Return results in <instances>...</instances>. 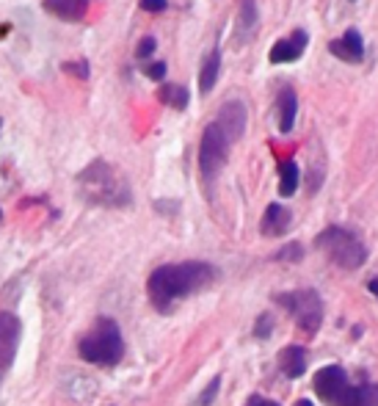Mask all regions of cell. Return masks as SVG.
<instances>
[{
	"label": "cell",
	"instance_id": "cell-1",
	"mask_svg": "<svg viewBox=\"0 0 378 406\" xmlns=\"http://www.w3.org/2000/svg\"><path fill=\"white\" fill-rule=\"evenodd\" d=\"M213 280H216V268L210 263H199V260L172 263V265L155 268L150 274L147 296L157 312H172L177 302H182L185 296L207 287Z\"/></svg>",
	"mask_w": 378,
	"mask_h": 406
},
{
	"label": "cell",
	"instance_id": "cell-2",
	"mask_svg": "<svg viewBox=\"0 0 378 406\" xmlns=\"http://www.w3.org/2000/svg\"><path fill=\"white\" fill-rule=\"evenodd\" d=\"M77 185H80V197L86 202L100 204V207H127L133 202L127 180L108 160H91L77 175Z\"/></svg>",
	"mask_w": 378,
	"mask_h": 406
},
{
	"label": "cell",
	"instance_id": "cell-3",
	"mask_svg": "<svg viewBox=\"0 0 378 406\" xmlns=\"http://www.w3.org/2000/svg\"><path fill=\"white\" fill-rule=\"evenodd\" d=\"M77 354L89 365H100V368L119 365L125 356V337H122V329L116 327V321L100 318L94 329L80 337Z\"/></svg>",
	"mask_w": 378,
	"mask_h": 406
},
{
	"label": "cell",
	"instance_id": "cell-4",
	"mask_svg": "<svg viewBox=\"0 0 378 406\" xmlns=\"http://www.w3.org/2000/svg\"><path fill=\"white\" fill-rule=\"evenodd\" d=\"M315 246L323 249L331 257V263H337L340 268H348V271L362 268L367 260V246L345 227H326L315 238Z\"/></svg>",
	"mask_w": 378,
	"mask_h": 406
},
{
	"label": "cell",
	"instance_id": "cell-5",
	"mask_svg": "<svg viewBox=\"0 0 378 406\" xmlns=\"http://www.w3.org/2000/svg\"><path fill=\"white\" fill-rule=\"evenodd\" d=\"M229 147H232L229 136L216 122L204 127L202 141H199V175H202L204 185H213L216 177L221 175L229 158Z\"/></svg>",
	"mask_w": 378,
	"mask_h": 406
},
{
	"label": "cell",
	"instance_id": "cell-6",
	"mask_svg": "<svg viewBox=\"0 0 378 406\" xmlns=\"http://www.w3.org/2000/svg\"><path fill=\"white\" fill-rule=\"evenodd\" d=\"M274 302L279 307H284L299 329H304L306 334H315L323 324V304H321V296L315 290H293V293H279L274 296Z\"/></svg>",
	"mask_w": 378,
	"mask_h": 406
},
{
	"label": "cell",
	"instance_id": "cell-7",
	"mask_svg": "<svg viewBox=\"0 0 378 406\" xmlns=\"http://www.w3.org/2000/svg\"><path fill=\"white\" fill-rule=\"evenodd\" d=\"M213 122L227 133L232 144H235V141H240V138H243V133H246V122H249L246 105H243L240 100H227L221 108H218V114H216V119H213Z\"/></svg>",
	"mask_w": 378,
	"mask_h": 406
},
{
	"label": "cell",
	"instance_id": "cell-8",
	"mask_svg": "<svg viewBox=\"0 0 378 406\" xmlns=\"http://www.w3.org/2000/svg\"><path fill=\"white\" fill-rule=\"evenodd\" d=\"M20 343V324L11 312H0V379L9 373Z\"/></svg>",
	"mask_w": 378,
	"mask_h": 406
},
{
	"label": "cell",
	"instance_id": "cell-9",
	"mask_svg": "<svg viewBox=\"0 0 378 406\" xmlns=\"http://www.w3.org/2000/svg\"><path fill=\"white\" fill-rule=\"evenodd\" d=\"M345 387H348V379H345V371L340 365H328V368H321L315 373V393L326 404H334Z\"/></svg>",
	"mask_w": 378,
	"mask_h": 406
},
{
	"label": "cell",
	"instance_id": "cell-10",
	"mask_svg": "<svg viewBox=\"0 0 378 406\" xmlns=\"http://www.w3.org/2000/svg\"><path fill=\"white\" fill-rule=\"evenodd\" d=\"M328 53H331V55H337L340 61L359 64V61H362V55H365V39H362V33H359L356 28H348L340 39H334V42L328 45Z\"/></svg>",
	"mask_w": 378,
	"mask_h": 406
},
{
	"label": "cell",
	"instance_id": "cell-11",
	"mask_svg": "<svg viewBox=\"0 0 378 406\" xmlns=\"http://www.w3.org/2000/svg\"><path fill=\"white\" fill-rule=\"evenodd\" d=\"M306 45H309L306 31H296L293 36L279 39L277 45L271 48V53H268V58H271V64H290V61H299V55L306 50Z\"/></svg>",
	"mask_w": 378,
	"mask_h": 406
},
{
	"label": "cell",
	"instance_id": "cell-12",
	"mask_svg": "<svg viewBox=\"0 0 378 406\" xmlns=\"http://www.w3.org/2000/svg\"><path fill=\"white\" fill-rule=\"evenodd\" d=\"M290 221H293V216H290V210L284 207V204H268V210H265V216H262V221H260V229H262V235H268V238H279V235H284L287 229H290Z\"/></svg>",
	"mask_w": 378,
	"mask_h": 406
},
{
	"label": "cell",
	"instance_id": "cell-13",
	"mask_svg": "<svg viewBox=\"0 0 378 406\" xmlns=\"http://www.w3.org/2000/svg\"><path fill=\"white\" fill-rule=\"evenodd\" d=\"M334 406H378V384H362V387H345Z\"/></svg>",
	"mask_w": 378,
	"mask_h": 406
},
{
	"label": "cell",
	"instance_id": "cell-14",
	"mask_svg": "<svg viewBox=\"0 0 378 406\" xmlns=\"http://www.w3.org/2000/svg\"><path fill=\"white\" fill-rule=\"evenodd\" d=\"M277 111H279V130L290 133L296 125V114H299V97L290 86H284L277 97Z\"/></svg>",
	"mask_w": 378,
	"mask_h": 406
},
{
	"label": "cell",
	"instance_id": "cell-15",
	"mask_svg": "<svg viewBox=\"0 0 378 406\" xmlns=\"http://www.w3.org/2000/svg\"><path fill=\"white\" fill-rule=\"evenodd\" d=\"M279 368H282V373H284L287 379L304 376V371H306V349H301V346H287V349L279 354Z\"/></svg>",
	"mask_w": 378,
	"mask_h": 406
},
{
	"label": "cell",
	"instance_id": "cell-16",
	"mask_svg": "<svg viewBox=\"0 0 378 406\" xmlns=\"http://www.w3.org/2000/svg\"><path fill=\"white\" fill-rule=\"evenodd\" d=\"M45 9L50 14H55L58 20L77 23V20H83V14L89 9V0H45Z\"/></svg>",
	"mask_w": 378,
	"mask_h": 406
},
{
	"label": "cell",
	"instance_id": "cell-17",
	"mask_svg": "<svg viewBox=\"0 0 378 406\" xmlns=\"http://www.w3.org/2000/svg\"><path fill=\"white\" fill-rule=\"evenodd\" d=\"M218 72H221V53H218V48H216V50L204 58L202 72H199V92H202V94H210V92L216 89Z\"/></svg>",
	"mask_w": 378,
	"mask_h": 406
},
{
	"label": "cell",
	"instance_id": "cell-18",
	"mask_svg": "<svg viewBox=\"0 0 378 406\" xmlns=\"http://www.w3.org/2000/svg\"><path fill=\"white\" fill-rule=\"evenodd\" d=\"M299 180H301V172H299L296 160H282L279 163V194L282 197H293L299 191Z\"/></svg>",
	"mask_w": 378,
	"mask_h": 406
},
{
	"label": "cell",
	"instance_id": "cell-19",
	"mask_svg": "<svg viewBox=\"0 0 378 406\" xmlns=\"http://www.w3.org/2000/svg\"><path fill=\"white\" fill-rule=\"evenodd\" d=\"M157 97L166 102V105L177 108V111H185V108H188V102H191L188 89H185V86H179V83H163V86H160V92H157Z\"/></svg>",
	"mask_w": 378,
	"mask_h": 406
},
{
	"label": "cell",
	"instance_id": "cell-20",
	"mask_svg": "<svg viewBox=\"0 0 378 406\" xmlns=\"http://www.w3.org/2000/svg\"><path fill=\"white\" fill-rule=\"evenodd\" d=\"M257 3L254 0H240V11H238V33L240 39H246L249 33H254L257 28Z\"/></svg>",
	"mask_w": 378,
	"mask_h": 406
},
{
	"label": "cell",
	"instance_id": "cell-21",
	"mask_svg": "<svg viewBox=\"0 0 378 406\" xmlns=\"http://www.w3.org/2000/svg\"><path fill=\"white\" fill-rule=\"evenodd\" d=\"M301 257H304L301 243H287V246H282V249L274 254V260H279V263H299Z\"/></svg>",
	"mask_w": 378,
	"mask_h": 406
},
{
	"label": "cell",
	"instance_id": "cell-22",
	"mask_svg": "<svg viewBox=\"0 0 378 406\" xmlns=\"http://www.w3.org/2000/svg\"><path fill=\"white\" fill-rule=\"evenodd\" d=\"M61 70H64L67 75L80 77V80L89 77V64H86V58H80V61H67V64H61Z\"/></svg>",
	"mask_w": 378,
	"mask_h": 406
},
{
	"label": "cell",
	"instance_id": "cell-23",
	"mask_svg": "<svg viewBox=\"0 0 378 406\" xmlns=\"http://www.w3.org/2000/svg\"><path fill=\"white\" fill-rule=\"evenodd\" d=\"M218 390H221V379L216 376V379L210 381L207 387H204V393L199 395V401H196V406H210L213 401H216V395H218Z\"/></svg>",
	"mask_w": 378,
	"mask_h": 406
},
{
	"label": "cell",
	"instance_id": "cell-24",
	"mask_svg": "<svg viewBox=\"0 0 378 406\" xmlns=\"http://www.w3.org/2000/svg\"><path fill=\"white\" fill-rule=\"evenodd\" d=\"M271 331H274V318L271 315H260L257 324H254V337L265 340V337H271Z\"/></svg>",
	"mask_w": 378,
	"mask_h": 406
},
{
	"label": "cell",
	"instance_id": "cell-25",
	"mask_svg": "<svg viewBox=\"0 0 378 406\" xmlns=\"http://www.w3.org/2000/svg\"><path fill=\"white\" fill-rule=\"evenodd\" d=\"M144 75L152 77V80H163V77H166V61H152V64H144Z\"/></svg>",
	"mask_w": 378,
	"mask_h": 406
},
{
	"label": "cell",
	"instance_id": "cell-26",
	"mask_svg": "<svg viewBox=\"0 0 378 406\" xmlns=\"http://www.w3.org/2000/svg\"><path fill=\"white\" fill-rule=\"evenodd\" d=\"M155 48H157V42H155V36H144L141 39V45L135 48V55L144 61V58H150L152 53H155Z\"/></svg>",
	"mask_w": 378,
	"mask_h": 406
},
{
	"label": "cell",
	"instance_id": "cell-27",
	"mask_svg": "<svg viewBox=\"0 0 378 406\" xmlns=\"http://www.w3.org/2000/svg\"><path fill=\"white\" fill-rule=\"evenodd\" d=\"M141 9L152 11V14H160V11L169 9V0H141Z\"/></svg>",
	"mask_w": 378,
	"mask_h": 406
},
{
	"label": "cell",
	"instance_id": "cell-28",
	"mask_svg": "<svg viewBox=\"0 0 378 406\" xmlns=\"http://www.w3.org/2000/svg\"><path fill=\"white\" fill-rule=\"evenodd\" d=\"M249 406H279L277 401H268V398H260V395H252L249 398Z\"/></svg>",
	"mask_w": 378,
	"mask_h": 406
},
{
	"label": "cell",
	"instance_id": "cell-29",
	"mask_svg": "<svg viewBox=\"0 0 378 406\" xmlns=\"http://www.w3.org/2000/svg\"><path fill=\"white\" fill-rule=\"evenodd\" d=\"M370 290H373V293H376V296H378V280L370 282Z\"/></svg>",
	"mask_w": 378,
	"mask_h": 406
},
{
	"label": "cell",
	"instance_id": "cell-30",
	"mask_svg": "<svg viewBox=\"0 0 378 406\" xmlns=\"http://www.w3.org/2000/svg\"><path fill=\"white\" fill-rule=\"evenodd\" d=\"M296 406H312V401H306V398H301V401H299V404Z\"/></svg>",
	"mask_w": 378,
	"mask_h": 406
},
{
	"label": "cell",
	"instance_id": "cell-31",
	"mask_svg": "<svg viewBox=\"0 0 378 406\" xmlns=\"http://www.w3.org/2000/svg\"><path fill=\"white\" fill-rule=\"evenodd\" d=\"M0 221H3V210H0Z\"/></svg>",
	"mask_w": 378,
	"mask_h": 406
}]
</instances>
